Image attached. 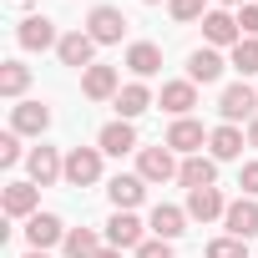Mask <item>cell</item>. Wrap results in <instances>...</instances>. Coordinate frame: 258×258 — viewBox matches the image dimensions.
<instances>
[{
  "label": "cell",
  "instance_id": "cell-39",
  "mask_svg": "<svg viewBox=\"0 0 258 258\" xmlns=\"http://www.w3.org/2000/svg\"><path fill=\"white\" fill-rule=\"evenodd\" d=\"M142 6H162V0H142Z\"/></svg>",
  "mask_w": 258,
  "mask_h": 258
},
{
  "label": "cell",
  "instance_id": "cell-6",
  "mask_svg": "<svg viewBox=\"0 0 258 258\" xmlns=\"http://www.w3.org/2000/svg\"><path fill=\"white\" fill-rule=\"evenodd\" d=\"M16 41H21V51H56L61 46V31H56L51 16H26L16 26Z\"/></svg>",
  "mask_w": 258,
  "mask_h": 258
},
{
  "label": "cell",
  "instance_id": "cell-10",
  "mask_svg": "<svg viewBox=\"0 0 258 258\" xmlns=\"http://www.w3.org/2000/svg\"><path fill=\"white\" fill-rule=\"evenodd\" d=\"M0 208H6V218H36V213H41V187H36L31 177H26V182H6Z\"/></svg>",
  "mask_w": 258,
  "mask_h": 258
},
{
  "label": "cell",
  "instance_id": "cell-30",
  "mask_svg": "<svg viewBox=\"0 0 258 258\" xmlns=\"http://www.w3.org/2000/svg\"><path fill=\"white\" fill-rule=\"evenodd\" d=\"M167 11H172V21H203L208 16V0H167Z\"/></svg>",
  "mask_w": 258,
  "mask_h": 258
},
{
  "label": "cell",
  "instance_id": "cell-12",
  "mask_svg": "<svg viewBox=\"0 0 258 258\" xmlns=\"http://www.w3.org/2000/svg\"><path fill=\"white\" fill-rule=\"evenodd\" d=\"M116 91H121V76H116V66H86L81 71V96L86 101H116Z\"/></svg>",
  "mask_w": 258,
  "mask_h": 258
},
{
  "label": "cell",
  "instance_id": "cell-28",
  "mask_svg": "<svg viewBox=\"0 0 258 258\" xmlns=\"http://www.w3.org/2000/svg\"><path fill=\"white\" fill-rule=\"evenodd\" d=\"M228 66H238V76H243V81H248V76H258V41H253V36H243V41L233 46Z\"/></svg>",
  "mask_w": 258,
  "mask_h": 258
},
{
  "label": "cell",
  "instance_id": "cell-29",
  "mask_svg": "<svg viewBox=\"0 0 258 258\" xmlns=\"http://www.w3.org/2000/svg\"><path fill=\"white\" fill-rule=\"evenodd\" d=\"M208 258H248V248H243V238L223 233V238H213V243H208Z\"/></svg>",
  "mask_w": 258,
  "mask_h": 258
},
{
  "label": "cell",
  "instance_id": "cell-15",
  "mask_svg": "<svg viewBox=\"0 0 258 258\" xmlns=\"http://www.w3.org/2000/svg\"><path fill=\"white\" fill-rule=\"evenodd\" d=\"M187 208H172V203H157L152 208V218H147V228H152V238H162V243H177L182 233H187Z\"/></svg>",
  "mask_w": 258,
  "mask_h": 258
},
{
  "label": "cell",
  "instance_id": "cell-33",
  "mask_svg": "<svg viewBox=\"0 0 258 258\" xmlns=\"http://www.w3.org/2000/svg\"><path fill=\"white\" fill-rule=\"evenodd\" d=\"M238 187H243V198H258V157H253V162H243V172H238Z\"/></svg>",
  "mask_w": 258,
  "mask_h": 258
},
{
  "label": "cell",
  "instance_id": "cell-2",
  "mask_svg": "<svg viewBox=\"0 0 258 258\" xmlns=\"http://www.w3.org/2000/svg\"><path fill=\"white\" fill-rule=\"evenodd\" d=\"M101 147H71L66 152V187H96L101 182Z\"/></svg>",
  "mask_w": 258,
  "mask_h": 258
},
{
  "label": "cell",
  "instance_id": "cell-35",
  "mask_svg": "<svg viewBox=\"0 0 258 258\" xmlns=\"http://www.w3.org/2000/svg\"><path fill=\"white\" fill-rule=\"evenodd\" d=\"M248 147H258V116L248 121Z\"/></svg>",
  "mask_w": 258,
  "mask_h": 258
},
{
  "label": "cell",
  "instance_id": "cell-24",
  "mask_svg": "<svg viewBox=\"0 0 258 258\" xmlns=\"http://www.w3.org/2000/svg\"><path fill=\"white\" fill-rule=\"evenodd\" d=\"M126 71H132L137 81L157 76L162 71V46L157 41H132V46H126Z\"/></svg>",
  "mask_w": 258,
  "mask_h": 258
},
{
  "label": "cell",
  "instance_id": "cell-3",
  "mask_svg": "<svg viewBox=\"0 0 258 258\" xmlns=\"http://www.w3.org/2000/svg\"><path fill=\"white\" fill-rule=\"evenodd\" d=\"M147 233H152V228H147L137 213H111V218H106V248H121V253L132 248V253H137V248L147 243Z\"/></svg>",
  "mask_w": 258,
  "mask_h": 258
},
{
  "label": "cell",
  "instance_id": "cell-5",
  "mask_svg": "<svg viewBox=\"0 0 258 258\" xmlns=\"http://www.w3.org/2000/svg\"><path fill=\"white\" fill-rule=\"evenodd\" d=\"M26 172H31V182L36 187H51V182H66V157L56 152V147H31L26 152Z\"/></svg>",
  "mask_w": 258,
  "mask_h": 258
},
{
  "label": "cell",
  "instance_id": "cell-1",
  "mask_svg": "<svg viewBox=\"0 0 258 258\" xmlns=\"http://www.w3.org/2000/svg\"><path fill=\"white\" fill-rule=\"evenodd\" d=\"M218 116H223L228 126H238V121H253V116H258V86H248V81H233V86H223V96H218Z\"/></svg>",
  "mask_w": 258,
  "mask_h": 258
},
{
  "label": "cell",
  "instance_id": "cell-31",
  "mask_svg": "<svg viewBox=\"0 0 258 258\" xmlns=\"http://www.w3.org/2000/svg\"><path fill=\"white\" fill-rule=\"evenodd\" d=\"M26 152H21V132H6L0 137V167H16Z\"/></svg>",
  "mask_w": 258,
  "mask_h": 258
},
{
  "label": "cell",
  "instance_id": "cell-4",
  "mask_svg": "<svg viewBox=\"0 0 258 258\" xmlns=\"http://www.w3.org/2000/svg\"><path fill=\"white\" fill-rule=\"evenodd\" d=\"M126 26H132V21H126L116 6H91V16H86V36L96 46H116L126 36Z\"/></svg>",
  "mask_w": 258,
  "mask_h": 258
},
{
  "label": "cell",
  "instance_id": "cell-9",
  "mask_svg": "<svg viewBox=\"0 0 258 258\" xmlns=\"http://www.w3.org/2000/svg\"><path fill=\"white\" fill-rule=\"evenodd\" d=\"M66 223L56 218V213H36V218H26V243L31 248H41V253H51V248H61L66 243Z\"/></svg>",
  "mask_w": 258,
  "mask_h": 258
},
{
  "label": "cell",
  "instance_id": "cell-17",
  "mask_svg": "<svg viewBox=\"0 0 258 258\" xmlns=\"http://www.w3.org/2000/svg\"><path fill=\"white\" fill-rule=\"evenodd\" d=\"M106 198H111V208H116V213H132V208L147 198V182H142V172H116V177L106 182Z\"/></svg>",
  "mask_w": 258,
  "mask_h": 258
},
{
  "label": "cell",
  "instance_id": "cell-26",
  "mask_svg": "<svg viewBox=\"0 0 258 258\" xmlns=\"http://www.w3.org/2000/svg\"><path fill=\"white\" fill-rule=\"evenodd\" d=\"M101 248H106V238H101L96 228H71V233H66V243H61V253H66V258H96Z\"/></svg>",
  "mask_w": 258,
  "mask_h": 258
},
{
  "label": "cell",
  "instance_id": "cell-22",
  "mask_svg": "<svg viewBox=\"0 0 258 258\" xmlns=\"http://www.w3.org/2000/svg\"><path fill=\"white\" fill-rule=\"evenodd\" d=\"M223 66H228V61H223V51L198 46V51L187 56V81H192V86H213V81L223 76Z\"/></svg>",
  "mask_w": 258,
  "mask_h": 258
},
{
  "label": "cell",
  "instance_id": "cell-18",
  "mask_svg": "<svg viewBox=\"0 0 258 258\" xmlns=\"http://www.w3.org/2000/svg\"><path fill=\"white\" fill-rule=\"evenodd\" d=\"M46 126H51V106H46V101H16V106H11V132L41 137Z\"/></svg>",
  "mask_w": 258,
  "mask_h": 258
},
{
  "label": "cell",
  "instance_id": "cell-14",
  "mask_svg": "<svg viewBox=\"0 0 258 258\" xmlns=\"http://www.w3.org/2000/svg\"><path fill=\"white\" fill-rule=\"evenodd\" d=\"M96 147H101L106 157H126V152H142V147H137V126H132V121H121V116H116V121H106L101 132H96Z\"/></svg>",
  "mask_w": 258,
  "mask_h": 258
},
{
  "label": "cell",
  "instance_id": "cell-8",
  "mask_svg": "<svg viewBox=\"0 0 258 258\" xmlns=\"http://www.w3.org/2000/svg\"><path fill=\"white\" fill-rule=\"evenodd\" d=\"M177 157H198L203 147H208V132H203V121L198 116H177L172 126H167V137H162Z\"/></svg>",
  "mask_w": 258,
  "mask_h": 258
},
{
  "label": "cell",
  "instance_id": "cell-32",
  "mask_svg": "<svg viewBox=\"0 0 258 258\" xmlns=\"http://www.w3.org/2000/svg\"><path fill=\"white\" fill-rule=\"evenodd\" d=\"M233 16H238V31L258 41V0H248V6H243V11H233Z\"/></svg>",
  "mask_w": 258,
  "mask_h": 258
},
{
  "label": "cell",
  "instance_id": "cell-21",
  "mask_svg": "<svg viewBox=\"0 0 258 258\" xmlns=\"http://www.w3.org/2000/svg\"><path fill=\"white\" fill-rule=\"evenodd\" d=\"M111 106H116V116H121V121H137L147 106H157V96H152V86H147V81H126V86L116 91V101H111Z\"/></svg>",
  "mask_w": 258,
  "mask_h": 258
},
{
  "label": "cell",
  "instance_id": "cell-38",
  "mask_svg": "<svg viewBox=\"0 0 258 258\" xmlns=\"http://www.w3.org/2000/svg\"><path fill=\"white\" fill-rule=\"evenodd\" d=\"M26 258H51V253H41V248H26Z\"/></svg>",
  "mask_w": 258,
  "mask_h": 258
},
{
  "label": "cell",
  "instance_id": "cell-13",
  "mask_svg": "<svg viewBox=\"0 0 258 258\" xmlns=\"http://www.w3.org/2000/svg\"><path fill=\"white\" fill-rule=\"evenodd\" d=\"M243 147H248V132H243V126H213V132H208V157L213 162H238L243 157Z\"/></svg>",
  "mask_w": 258,
  "mask_h": 258
},
{
  "label": "cell",
  "instance_id": "cell-23",
  "mask_svg": "<svg viewBox=\"0 0 258 258\" xmlns=\"http://www.w3.org/2000/svg\"><path fill=\"white\" fill-rule=\"evenodd\" d=\"M182 208H187V218H192V223H218V218L228 213V198H223L218 187H198V192H187V203H182Z\"/></svg>",
  "mask_w": 258,
  "mask_h": 258
},
{
  "label": "cell",
  "instance_id": "cell-27",
  "mask_svg": "<svg viewBox=\"0 0 258 258\" xmlns=\"http://www.w3.org/2000/svg\"><path fill=\"white\" fill-rule=\"evenodd\" d=\"M26 86H31V66L26 61H6V66H0V96H6V101H21Z\"/></svg>",
  "mask_w": 258,
  "mask_h": 258
},
{
  "label": "cell",
  "instance_id": "cell-37",
  "mask_svg": "<svg viewBox=\"0 0 258 258\" xmlns=\"http://www.w3.org/2000/svg\"><path fill=\"white\" fill-rule=\"evenodd\" d=\"M96 258H121V248H101V253H96Z\"/></svg>",
  "mask_w": 258,
  "mask_h": 258
},
{
  "label": "cell",
  "instance_id": "cell-34",
  "mask_svg": "<svg viewBox=\"0 0 258 258\" xmlns=\"http://www.w3.org/2000/svg\"><path fill=\"white\" fill-rule=\"evenodd\" d=\"M132 258H177V253H172V243H162V238H147V243H142Z\"/></svg>",
  "mask_w": 258,
  "mask_h": 258
},
{
  "label": "cell",
  "instance_id": "cell-16",
  "mask_svg": "<svg viewBox=\"0 0 258 258\" xmlns=\"http://www.w3.org/2000/svg\"><path fill=\"white\" fill-rule=\"evenodd\" d=\"M223 228L233 233V238H258V198H233L228 203V213H223Z\"/></svg>",
  "mask_w": 258,
  "mask_h": 258
},
{
  "label": "cell",
  "instance_id": "cell-19",
  "mask_svg": "<svg viewBox=\"0 0 258 258\" xmlns=\"http://www.w3.org/2000/svg\"><path fill=\"white\" fill-rule=\"evenodd\" d=\"M56 56H61V66L86 71V66H96V41H91L86 31H66V36H61V46H56Z\"/></svg>",
  "mask_w": 258,
  "mask_h": 258
},
{
  "label": "cell",
  "instance_id": "cell-20",
  "mask_svg": "<svg viewBox=\"0 0 258 258\" xmlns=\"http://www.w3.org/2000/svg\"><path fill=\"white\" fill-rule=\"evenodd\" d=\"M157 106L177 121V116H192V106H198V86L182 76V81H162V96H157Z\"/></svg>",
  "mask_w": 258,
  "mask_h": 258
},
{
  "label": "cell",
  "instance_id": "cell-36",
  "mask_svg": "<svg viewBox=\"0 0 258 258\" xmlns=\"http://www.w3.org/2000/svg\"><path fill=\"white\" fill-rule=\"evenodd\" d=\"M223 6H233V11H243V6H248V0H218V11H223Z\"/></svg>",
  "mask_w": 258,
  "mask_h": 258
},
{
  "label": "cell",
  "instance_id": "cell-25",
  "mask_svg": "<svg viewBox=\"0 0 258 258\" xmlns=\"http://www.w3.org/2000/svg\"><path fill=\"white\" fill-rule=\"evenodd\" d=\"M177 182L187 187V192H198V187H218V162L213 157H182V167H177Z\"/></svg>",
  "mask_w": 258,
  "mask_h": 258
},
{
  "label": "cell",
  "instance_id": "cell-7",
  "mask_svg": "<svg viewBox=\"0 0 258 258\" xmlns=\"http://www.w3.org/2000/svg\"><path fill=\"white\" fill-rule=\"evenodd\" d=\"M177 167H182V162H177V152H172L167 142H162V147H142V152H137V172H142V182H172V177H177Z\"/></svg>",
  "mask_w": 258,
  "mask_h": 258
},
{
  "label": "cell",
  "instance_id": "cell-11",
  "mask_svg": "<svg viewBox=\"0 0 258 258\" xmlns=\"http://www.w3.org/2000/svg\"><path fill=\"white\" fill-rule=\"evenodd\" d=\"M203 41H208L213 51H223V46L233 51V46L243 41V31H238V16H233V11H208V16H203Z\"/></svg>",
  "mask_w": 258,
  "mask_h": 258
}]
</instances>
